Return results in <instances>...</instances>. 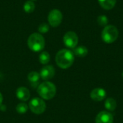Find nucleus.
Instances as JSON below:
<instances>
[{
	"label": "nucleus",
	"instance_id": "a211bd4d",
	"mask_svg": "<svg viewBox=\"0 0 123 123\" xmlns=\"http://www.w3.org/2000/svg\"><path fill=\"white\" fill-rule=\"evenodd\" d=\"M28 110V106L27 104L25 103H19L17 105L16 107V111L19 113V114H25L27 112Z\"/></svg>",
	"mask_w": 123,
	"mask_h": 123
},
{
	"label": "nucleus",
	"instance_id": "f3484780",
	"mask_svg": "<svg viewBox=\"0 0 123 123\" xmlns=\"http://www.w3.org/2000/svg\"><path fill=\"white\" fill-rule=\"evenodd\" d=\"M35 8V4L32 1H27L23 6V9H24L25 12L27 13L32 12L34 11Z\"/></svg>",
	"mask_w": 123,
	"mask_h": 123
},
{
	"label": "nucleus",
	"instance_id": "0eeeda50",
	"mask_svg": "<svg viewBox=\"0 0 123 123\" xmlns=\"http://www.w3.org/2000/svg\"><path fill=\"white\" fill-rule=\"evenodd\" d=\"M48 19L49 24L52 27H56L61 23L63 19V14L59 9H55L50 12Z\"/></svg>",
	"mask_w": 123,
	"mask_h": 123
},
{
	"label": "nucleus",
	"instance_id": "6ab92c4d",
	"mask_svg": "<svg viewBox=\"0 0 123 123\" xmlns=\"http://www.w3.org/2000/svg\"><path fill=\"white\" fill-rule=\"evenodd\" d=\"M109 19L106 15H99L97 18V22L100 26H107Z\"/></svg>",
	"mask_w": 123,
	"mask_h": 123
},
{
	"label": "nucleus",
	"instance_id": "423d86ee",
	"mask_svg": "<svg viewBox=\"0 0 123 123\" xmlns=\"http://www.w3.org/2000/svg\"><path fill=\"white\" fill-rule=\"evenodd\" d=\"M79 42V37L76 32L73 31L67 32L63 36V43L65 45L69 48H75Z\"/></svg>",
	"mask_w": 123,
	"mask_h": 123
},
{
	"label": "nucleus",
	"instance_id": "ddd939ff",
	"mask_svg": "<svg viewBox=\"0 0 123 123\" xmlns=\"http://www.w3.org/2000/svg\"><path fill=\"white\" fill-rule=\"evenodd\" d=\"M98 1L99 5L107 10L113 9L117 3V0H98Z\"/></svg>",
	"mask_w": 123,
	"mask_h": 123
},
{
	"label": "nucleus",
	"instance_id": "aec40b11",
	"mask_svg": "<svg viewBox=\"0 0 123 123\" xmlns=\"http://www.w3.org/2000/svg\"><path fill=\"white\" fill-rule=\"evenodd\" d=\"M38 30L40 33H45L49 30V26L46 23H43L39 26Z\"/></svg>",
	"mask_w": 123,
	"mask_h": 123
},
{
	"label": "nucleus",
	"instance_id": "1a4fd4ad",
	"mask_svg": "<svg viewBox=\"0 0 123 123\" xmlns=\"http://www.w3.org/2000/svg\"><path fill=\"white\" fill-rule=\"evenodd\" d=\"M40 78L43 80H49L55 76V68L52 66H45L40 72Z\"/></svg>",
	"mask_w": 123,
	"mask_h": 123
},
{
	"label": "nucleus",
	"instance_id": "412c9836",
	"mask_svg": "<svg viewBox=\"0 0 123 123\" xmlns=\"http://www.w3.org/2000/svg\"><path fill=\"white\" fill-rule=\"evenodd\" d=\"M2 102H3V97H2V94H1V92H0V107L1 106Z\"/></svg>",
	"mask_w": 123,
	"mask_h": 123
},
{
	"label": "nucleus",
	"instance_id": "20e7f679",
	"mask_svg": "<svg viewBox=\"0 0 123 123\" xmlns=\"http://www.w3.org/2000/svg\"><path fill=\"white\" fill-rule=\"evenodd\" d=\"M101 36L105 43L110 44L117 40L119 36V31L114 25H107L103 29Z\"/></svg>",
	"mask_w": 123,
	"mask_h": 123
},
{
	"label": "nucleus",
	"instance_id": "f8f14e48",
	"mask_svg": "<svg viewBox=\"0 0 123 123\" xmlns=\"http://www.w3.org/2000/svg\"><path fill=\"white\" fill-rule=\"evenodd\" d=\"M27 79L30 81V84H31L32 86V87H36V85L38 84L39 81L40 79V73H37L36 71H32L28 74Z\"/></svg>",
	"mask_w": 123,
	"mask_h": 123
},
{
	"label": "nucleus",
	"instance_id": "9b49d317",
	"mask_svg": "<svg viewBox=\"0 0 123 123\" xmlns=\"http://www.w3.org/2000/svg\"><path fill=\"white\" fill-rule=\"evenodd\" d=\"M16 96L20 101L26 102L30 99V91L27 88L24 87V86H21L17 89Z\"/></svg>",
	"mask_w": 123,
	"mask_h": 123
},
{
	"label": "nucleus",
	"instance_id": "f03ea898",
	"mask_svg": "<svg viewBox=\"0 0 123 123\" xmlns=\"http://www.w3.org/2000/svg\"><path fill=\"white\" fill-rule=\"evenodd\" d=\"M37 93L43 99H51L56 94V86L50 81L43 82L38 85Z\"/></svg>",
	"mask_w": 123,
	"mask_h": 123
},
{
	"label": "nucleus",
	"instance_id": "9d476101",
	"mask_svg": "<svg viewBox=\"0 0 123 123\" xmlns=\"http://www.w3.org/2000/svg\"><path fill=\"white\" fill-rule=\"evenodd\" d=\"M106 95H107V92L102 88L94 89L90 94V97L92 99L96 102H100L104 100L106 97Z\"/></svg>",
	"mask_w": 123,
	"mask_h": 123
},
{
	"label": "nucleus",
	"instance_id": "4468645a",
	"mask_svg": "<svg viewBox=\"0 0 123 123\" xmlns=\"http://www.w3.org/2000/svg\"><path fill=\"white\" fill-rule=\"evenodd\" d=\"M105 107L108 111L113 112L115 110V109L117 107V102H116L115 99L113 98H107L105 100Z\"/></svg>",
	"mask_w": 123,
	"mask_h": 123
},
{
	"label": "nucleus",
	"instance_id": "f257e3e1",
	"mask_svg": "<svg viewBox=\"0 0 123 123\" xmlns=\"http://www.w3.org/2000/svg\"><path fill=\"white\" fill-rule=\"evenodd\" d=\"M55 62L60 68L63 69L68 68L74 62V54L68 49H62L57 53Z\"/></svg>",
	"mask_w": 123,
	"mask_h": 123
},
{
	"label": "nucleus",
	"instance_id": "dca6fc26",
	"mask_svg": "<svg viewBox=\"0 0 123 123\" xmlns=\"http://www.w3.org/2000/svg\"><path fill=\"white\" fill-rule=\"evenodd\" d=\"M50 54L46 51L42 52L39 55V61L42 64H47L50 61Z\"/></svg>",
	"mask_w": 123,
	"mask_h": 123
},
{
	"label": "nucleus",
	"instance_id": "5701e85b",
	"mask_svg": "<svg viewBox=\"0 0 123 123\" xmlns=\"http://www.w3.org/2000/svg\"><path fill=\"white\" fill-rule=\"evenodd\" d=\"M31 1H35V0H31Z\"/></svg>",
	"mask_w": 123,
	"mask_h": 123
},
{
	"label": "nucleus",
	"instance_id": "7ed1b4c3",
	"mask_svg": "<svg viewBox=\"0 0 123 123\" xmlns=\"http://www.w3.org/2000/svg\"><path fill=\"white\" fill-rule=\"evenodd\" d=\"M45 39L40 33H32L28 37L27 45L29 48L34 52L41 51L45 48Z\"/></svg>",
	"mask_w": 123,
	"mask_h": 123
},
{
	"label": "nucleus",
	"instance_id": "6e6552de",
	"mask_svg": "<svg viewBox=\"0 0 123 123\" xmlns=\"http://www.w3.org/2000/svg\"><path fill=\"white\" fill-rule=\"evenodd\" d=\"M114 118L112 115L107 111L100 112L96 117V123H113Z\"/></svg>",
	"mask_w": 123,
	"mask_h": 123
},
{
	"label": "nucleus",
	"instance_id": "4be33fe9",
	"mask_svg": "<svg viewBox=\"0 0 123 123\" xmlns=\"http://www.w3.org/2000/svg\"><path fill=\"white\" fill-rule=\"evenodd\" d=\"M122 76H123V74H122Z\"/></svg>",
	"mask_w": 123,
	"mask_h": 123
},
{
	"label": "nucleus",
	"instance_id": "39448f33",
	"mask_svg": "<svg viewBox=\"0 0 123 123\" xmlns=\"http://www.w3.org/2000/svg\"><path fill=\"white\" fill-rule=\"evenodd\" d=\"M29 108L32 113H35L36 115H40L45 111L46 104L43 99L36 97L30 100L29 103Z\"/></svg>",
	"mask_w": 123,
	"mask_h": 123
},
{
	"label": "nucleus",
	"instance_id": "2eb2a0df",
	"mask_svg": "<svg viewBox=\"0 0 123 123\" xmlns=\"http://www.w3.org/2000/svg\"><path fill=\"white\" fill-rule=\"evenodd\" d=\"M73 53L76 56L83 58V57H85L88 54V49L85 46H79V47H76L75 48H74Z\"/></svg>",
	"mask_w": 123,
	"mask_h": 123
}]
</instances>
